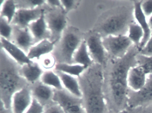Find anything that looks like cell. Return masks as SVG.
<instances>
[{"label": "cell", "instance_id": "obj_1", "mask_svg": "<svg viewBox=\"0 0 152 113\" xmlns=\"http://www.w3.org/2000/svg\"><path fill=\"white\" fill-rule=\"evenodd\" d=\"M139 50L133 45L124 57H107L104 69V91L109 110L117 113L128 108L129 88L128 76L131 68L137 65Z\"/></svg>", "mask_w": 152, "mask_h": 113}, {"label": "cell", "instance_id": "obj_2", "mask_svg": "<svg viewBox=\"0 0 152 113\" xmlns=\"http://www.w3.org/2000/svg\"><path fill=\"white\" fill-rule=\"evenodd\" d=\"M81 85L86 113H109L104 91L103 67L93 63L86 70Z\"/></svg>", "mask_w": 152, "mask_h": 113}, {"label": "cell", "instance_id": "obj_3", "mask_svg": "<svg viewBox=\"0 0 152 113\" xmlns=\"http://www.w3.org/2000/svg\"><path fill=\"white\" fill-rule=\"evenodd\" d=\"M135 22L133 5L119 6L111 9L102 15L95 32L102 38L127 35L129 27Z\"/></svg>", "mask_w": 152, "mask_h": 113}, {"label": "cell", "instance_id": "obj_4", "mask_svg": "<svg viewBox=\"0 0 152 113\" xmlns=\"http://www.w3.org/2000/svg\"><path fill=\"white\" fill-rule=\"evenodd\" d=\"M0 63L1 102L8 109L10 107L11 98L14 94L26 87L25 85L27 82L21 76L18 63L1 49Z\"/></svg>", "mask_w": 152, "mask_h": 113}, {"label": "cell", "instance_id": "obj_5", "mask_svg": "<svg viewBox=\"0 0 152 113\" xmlns=\"http://www.w3.org/2000/svg\"><path fill=\"white\" fill-rule=\"evenodd\" d=\"M81 42L80 37L76 33L71 32L66 33L61 39L56 54L58 63L73 64L74 55Z\"/></svg>", "mask_w": 152, "mask_h": 113}, {"label": "cell", "instance_id": "obj_6", "mask_svg": "<svg viewBox=\"0 0 152 113\" xmlns=\"http://www.w3.org/2000/svg\"><path fill=\"white\" fill-rule=\"evenodd\" d=\"M103 43L107 57L112 59L124 57L133 45L127 35L108 36L103 38Z\"/></svg>", "mask_w": 152, "mask_h": 113}, {"label": "cell", "instance_id": "obj_7", "mask_svg": "<svg viewBox=\"0 0 152 113\" xmlns=\"http://www.w3.org/2000/svg\"><path fill=\"white\" fill-rule=\"evenodd\" d=\"M152 105V75L147 76L144 87L137 92L130 90L128 108L131 109L147 108Z\"/></svg>", "mask_w": 152, "mask_h": 113}, {"label": "cell", "instance_id": "obj_8", "mask_svg": "<svg viewBox=\"0 0 152 113\" xmlns=\"http://www.w3.org/2000/svg\"><path fill=\"white\" fill-rule=\"evenodd\" d=\"M53 101L65 113H86L82 99L76 98L65 91H55Z\"/></svg>", "mask_w": 152, "mask_h": 113}, {"label": "cell", "instance_id": "obj_9", "mask_svg": "<svg viewBox=\"0 0 152 113\" xmlns=\"http://www.w3.org/2000/svg\"><path fill=\"white\" fill-rule=\"evenodd\" d=\"M88 50L94 63L104 66L107 56L103 43V38L95 31L86 40Z\"/></svg>", "mask_w": 152, "mask_h": 113}, {"label": "cell", "instance_id": "obj_10", "mask_svg": "<svg viewBox=\"0 0 152 113\" xmlns=\"http://www.w3.org/2000/svg\"><path fill=\"white\" fill-rule=\"evenodd\" d=\"M33 100L31 91L26 87L16 92L11 98V113H25Z\"/></svg>", "mask_w": 152, "mask_h": 113}, {"label": "cell", "instance_id": "obj_11", "mask_svg": "<svg viewBox=\"0 0 152 113\" xmlns=\"http://www.w3.org/2000/svg\"><path fill=\"white\" fill-rule=\"evenodd\" d=\"M61 12H54L49 14L46 18L49 30L50 32L51 41L56 42L61 37V35L66 26V21L64 13Z\"/></svg>", "mask_w": 152, "mask_h": 113}, {"label": "cell", "instance_id": "obj_12", "mask_svg": "<svg viewBox=\"0 0 152 113\" xmlns=\"http://www.w3.org/2000/svg\"><path fill=\"white\" fill-rule=\"evenodd\" d=\"M1 49L18 64L21 66L33 63L28 57L27 54L10 40L1 37Z\"/></svg>", "mask_w": 152, "mask_h": 113}, {"label": "cell", "instance_id": "obj_13", "mask_svg": "<svg viewBox=\"0 0 152 113\" xmlns=\"http://www.w3.org/2000/svg\"><path fill=\"white\" fill-rule=\"evenodd\" d=\"M43 10L40 7L34 9H19L17 11L12 23L19 28H27L40 17Z\"/></svg>", "mask_w": 152, "mask_h": 113}, {"label": "cell", "instance_id": "obj_14", "mask_svg": "<svg viewBox=\"0 0 152 113\" xmlns=\"http://www.w3.org/2000/svg\"><path fill=\"white\" fill-rule=\"evenodd\" d=\"M13 43L20 48L27 54L30 48L36 44L29 28H21L16 26L13 29Z\"/></svg>", "mask_w": 152, "mask_h": 113}, {"label": "cell", "instance_id": "obj_15", "mask_svg": "<svg viewBox=\"0 0 152 113\" xmlns=\"http://www.w3.org/2000/svg\"><path fill=\"white\" fill-rule=\"evenodd\" d=\"M28 28L34 38L36 44L43 40H50L51 34L47 24L44 10L40 17L31 23Z\"/></svg>", "mask_w": 152, "mask_h": 113}, {"label": "cell", "instance_id": "obj_16", "mask_svg": "<svg viewBox=\"0 0 152 113\" xmlns=\"http://www.w3.org/2000/svg\"><path fill=\"white\" fill-rule=\"evenodd\" d=\"M141 1H133L134 15L135 21L142 28L144 33V37L138 49L139 51L145 46L148 41L152 32V30L148 24V19L144 15L141 9Z\"/></svg>", "mask_w": 152, "mask_h": 113}, {"label": "cell", "instance_id": "obj_17", "mask_svg": "<svg viewBox=\"0 0 152 113\" xmlns=\"http://www.w3.org/2000/svg\"><path fill=\"white\" fill-rule=\"evenodd\" d=\"M147 75L143 69L137 65L131 68L128 74V84L130 90L134 92L140 91L145 84Z\"/></svg>", "mask_w": 152, "mask_h": 113}, {"label": "cell", "instance_id": "obj_18", "mask_svg": "<svg viewBox=\"0 0 152 113\" xmlns=\"http://www.w3.org/2000/svg\"><path fill=\"white\" fill-rule=\"evenodd\" d=\"M55 72L60 77L65 91L76 98L83 99L82 90L77 78L60 71Z\"/></svg>", "mask_w": 152, "mask_h": 113}, {"label": "cell", "instance_id": "obj_19", "mask_svg": "<svg viewBox=\"0 0 152 113\" xmlns=\"http://www.w3.org/2000/svg\"><path fill=\"white\" fill-rule=\"evenodd\" d=\"M56 42L50 40L45 39L34 45L27 53L30 60H39L47 55L49 54L53 51Z\"/></svg>", "mask_w": 152, "mask_h": 113}, {"label": "cell", "instance_id": "obj_20", "mask_svg": "<svg viewBox=\"0 0 152 113\" xmlns=\"http://www.w3.org/2000/svg\"><path fill=\"white\" fill-rule=\"evenodd\" d=\"M20 73L27 83L33 84L40 79L44 71L39 64L33 62L22 66Z\"/></svg>", "mask_w": 152, "mask_h": 113}, {"label": "cell", "instance_id": "obj_21", "mask_svg": "<svg viewBox=\"0 0 152 113\" xmlns=\"http://www.w3.org/2000/svg\"><path fill=\"white\" fill-rule=\"evenodd\" d=\"M94 63L91 59L85 40H83L75 53L73 64H79L89 68Z\"/></svg>", "mask_w": 152, "mask_h": 113}, {"label": "cell", "instance_id": "obj_22", "mask_svg": "<svg viewBox=\"0 0 152 113\" xmlns=\"http://www.w3.org/2000/svg\"><path fill=\"white\" fill-rule=\"evenodd\" d=\"M31 91L33 98L43 105V103L53 100L55 90L40 82Z\"/></svg>", "mask_w": 152, "mask_h": 113}, {"label": "cell", "instance_id": "obj_23", "mask_svg": "<svg viewBox=\"0 0 152 113\" xmlns=\"http://www.w3.org/2000/svg\"><path fill=\"white\" fill-rule=\"evenodd\" d=\"M41 83L49 86L55 91L64 90L61 79L55 71L51 70L44 72L40 78Z\"/></svg>", "mask_w": 152, "mask_h": 113}, {"label": "cell", "instance_id": "obj_24", "mask_svg": "<svg viewBox=\"0 0 152 113\" xmlns=\"http://www.w3.org/2000/svg\"><path fill=\"white\" fill-rule=\"evenodd\" d=\"M88 68L83 65L66 63H58L55 67L56 71H60L75 77H80Z\"/></svg>", "mask_w": 152, "mask_h": 113}, {"label": "cell", "instance_id": "obj_25", "mask_svg": "<svg viewBox=\"0 0 152 113\" xmlns=\"http://www.w3.org/2000/svg\"><path fill=\"white\" fill-rule=\"evenodd\" d=\"M17 5L13 0L1 1L0 4V17L5 18L11 24L16 14Z\"/></svg>", "mask_w": 152, "mask_h": 113}, {"label": "cell", "instance_id": "obj_26", "mask_svg": "<svg viewBox=\"0 0 152 113\" xmlns=\"http://www.w3.org/2000/svg\"><path fill=\"white\" fill-rule=\"evenodd\" d=\"M143 30L137 22L132 24L129 28L127 36L133 45L139 48L144 37Z\"/></svg>", "mask_w": 152, "mask_h": 113}, {"label": "cell", "instance_id": "obj_27", "mask_svg": "<svg viewBox=\"0 0 152 113\" xmlns=\"http://www.w3.org/2000/svg\"><path fill=\"white\" fill-rule=\"evenodd\" d=\"M137 58V65L143 69L147 76L152 75V55L146 56L139 53Z\"/></svg>", "mask_w": 152, "mask_h": 113}, {"label": "cell", "instance_id": "obj_28", "mask_svg": "<svg viewBox=\"0 0 152 113\" xmlns=\"http://www.w3.org/2000/svg\"><path fill=\"white\" fill-rule=\"evenodd\" d=\"M13 28L11 24L9 23L7 20L3 17L0 18V34L1 37L10 40L13 35Z\"/></svg>", "mask_w": 152, "mask_h": 113}, {"label": "cell", "instance_id": "obj_29", "mask_svg": "<svg viewBox=\"0 0 152 113\" xmlns=\"http://www.w3.org/2000/svg\"><path fill=\"white\" fill-rule=\"evenodd\" d=\"M19 1L20 2L19 5L22 6L21 9H34L40 7L46 2V1L42 0H29Z\"/></svg>", "mask_w": 152, "mask_h": 113}, {"label": "cell", "instance_id": "obj_30", "mask_svg": "<svg viewBox=\"0 0 152 113\" xmlns=\"http://www.w3.org/2000/svg\"><path fill=\"white\" fill-rule=\"evenodd\" d=\"M41 59H42L41 61L42 67V68H44L45 69L48 70V71L50 70L52 68H55L56 64V59L55 57L48 54L42 57Z\"/></svg>", "mask_w": 152, "mask_h": 113}, {"label": "cell", "instance_id": "obj_31", "mask_svg": "<svg viewBox=\"0 0 152 113\" xmlns=\"http://www.w3.org/2000/svg\"><path fill=\"white\" fill-rule=\"evenodd\" d=\"M44 105L33 98L32 102L25 113H44Z\"/></svg>", "mask_w": 152, "mask_h": 113}, {"label": "cell", "instance_id": "obj_32", "mask_svg": "<svg viewBox=\"0 0 152 113\" xmlns=\"http://www.w3.org/2000/svg\"><path fill=\"white\" fill-rule=\"evenodd\" d=\"M141 8L146 17L149 18L152 15V0L142 1Z\"/></svg>", "mask_w": 152, "mask_h": 113}, {"label": "cell", "instance_id": "obj_33", "mask_svg": "<svg viewBox=\"0 0 152 113\" xmlns=\"http://www.w3.org/2000/svg\"><path fill=\"white\" fill-rule=\"evenodd\" d=\"M139 54L143 55L146 56H150L152 55V30L150 38L145 46L140 49L139 51Z\"/></svg>", "mask_w": 152, "mask_h": 113}, {"label": "cell", "instance_id": "obj_34", "mask_svg": "<svg viewBox=\"0 0 152 113\" xmlns=\"http://www.w3.org/2000/svg\"><path fill=\"white\" fill-rule=\"evenodd\" d=\"M61 2L63 9L66 13L72 9L75 5V1L73 0H62Z\"/></svg>", "mask_w": 152, "mask_h": 113}, {"label": "cell", "instance_id": "obj_35", "mask_svg": "<svg viewBox=\"0 0 152 113\" xmlns=\"http://www.w3.org/2000/svg\"><path fill=\"white\" fill-rule=\"evenodd\" d=\"M44 113H65L61 108L57 104L50 105L47 109H45Z\"/></svg>", "mask_w": 152, "mask_h": 113}, {"label": "cell", "instance_id": "obj_36", "mask_svg": "<svg viewBox=\"0 0 152 113\" xmlns=\"http://www.w3.org/2000/svg\"><path fill=\"white\" fill-rule=\"evenodd\" d=\"M46 1L49 6H51L54 7L55 8H59L63 9V7L61 4V1L48 0V1Z\"/></svg>", "mask_w": 152, "mask_h": 113}, {"label": "cell", "instance_id": "obj_37", "mask_svg": "<svg viewBox=\"0 0 152 113\" xmlns=\"http://www.w3.org/2000/svg\"><path fill=\"white\" fill-rule=\"evenodd\" d=\"M1 113H7L6 111V110L7 109L6 108L4 104L2 103V102H1Z\"/></svg>", "mask_w": 152, "mask_h": 113}, {"label": "cell", "instance_id": "obj_38", "mask_svg": "<svg viewBox=\"0 0 152 113\" xmlns=\"http://www.w3.org/2000/svg\"><path fill=\"white\" fill-rule=\"evenodd\" d=\"M148 22L149 27H150L151 30H152V15L148 19Z\"/></svg>", "mask_w": 152, "mask_h": 113}, {"label": "cell", "instance_id": "obj_39", "mask_svg": "<svg viewBox=\"0 0 152 113\" xmlns=\"http://www.w3.org/2000/svg\"><path fill=\"white\" fill-rule=\"evenodd\" d=\"M128 109L129 108L125 109V110H123V111H120V112L115 113H130V112H129V110H128Z\"/></svg>", "mask_w": 152, "mask_h": 113}, {"label": "cell", "instance_id": "obj_40", "mask_svg": "<svg viewBox=\"0 0 152 113\" xmlns=\"http://www.w3.org/2000/svg\"><path fill=\"white\" fill-rule=\"evenodd\" d=\"M150 107V108H152V105H151V106H149V107ZM152 113V112H151V113Z\"/></svg>", "mask_w": 152, "mask_h": 113}]
</instances>
